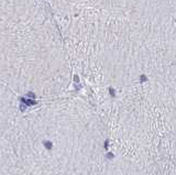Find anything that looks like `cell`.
Wrapping results in <instances>:
<instances>
[{
  "label": "cell",
  "instance_id": "1",
  "mask_svg": "<svg viewBox=\"0 0 176 175\" xmlns=\"http://www.w3.org/2000/svg\"><path fill=\"white\" fill-rule=\"evenodd\" d=\"M99 17L85 52L86 71L105 89L145 81L176 64L171 0H94Z\"/></svg>",
  "mask_w": 176,
  "mask_h": 175
},
{
  "label": "cell",
  "instance_id": "2",
  "mask_svg": "<svg viewBox=\"0 0 176 175\" xmlns=\"http://www.w3.org/2000/svg\"><path fill=\"white\" fill-rule=\"evenodd\" d=\"M107 140L95 108L78 99L51 103L0 137V175H102Z\"/></svg>",
  "mask_w": 176,
  "mask_h": 175
},
{
  "label": "cell",
  "instance_id": "3",
  "mask_svg": "<svg viewBox=\"0 0 176 175\" xmlns=\"http://www.w3.org/2000/svg\"><path fill=\"white\" fill-rule=\"evenodd\" d=\"M110 141L145 175H176V64L122 94Z\"/></svg>",
  "mask_w": 176,
  "mask_h": 175
},
{
  "label": "cell",
  "instance_id": "4",
  "mask_svg": "<svg viewBox=\"0 0 176 175\" xmlns=\"http://www.w3.org/2000/svg\"><path fill=\"white\" fill-rule=\"evenodd\" d=\"M14 120V96L8 88L0 85V137Z\"/></svg>",
  "mask_w": 176,
  "mask_h": 175
},
{
  "label": "cell",
  "instance_id": "5",
  "mask_svg": "<svg viewBox=\"0 0 176 175\" xmlns=\"http://www.w3.org/2000/svg\"><path fill=\"white\" fill-rule=\"evenodd\" d=\"M171 5H172V8H173L174 16H175V18H176V0H171Z\"/></svg>",
  "mask_w": 176,
  "mask_h": 175
}]
</instances>
